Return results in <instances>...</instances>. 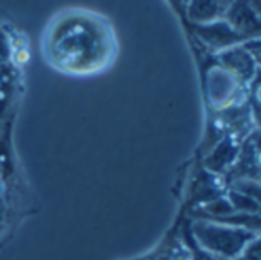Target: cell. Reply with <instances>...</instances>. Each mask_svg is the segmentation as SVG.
Returning <instances> with one entry per match:
<instances>
[{
    "instance_id": "1",
    "label": "cell",
    "mask_w": 261,
    "mask_h": 260,
    "mask_svg": "<svg viewBox=\"0 0 261 260\" xmlns=\"http://www.w3.org/2000/svg\"><path fill=\"white\" fill-rule=\"evenodd\" d=\"M41 54L60 74L92 77L110 69L118 57L112 23L95 11L69 8L57 12L41 35Z\"/></svg>"
}]
</instances>
